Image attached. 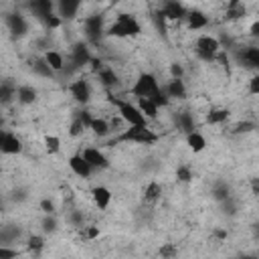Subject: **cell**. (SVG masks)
Segmentation results:
<instances>
[{"mask_svg": "<svg viewBox=\"0 0 259 259\" xmlns=\"http://www.w3.org/2000/svg\"><path fill=\"white\" fill-rule=\"evenodd\" d=\"M132 97H148V99H152L158 107H168L170 105V99H168V95L164 93V89H162V85H160V81L156 79V75L154 73H148V71H144V73H140L138 77H136V81H134V85L130 87V91H127Z\"/></svg>", "mask_w": 259, "mask_h": 259, "instance_id": "6da1fadb", "label": "cell"}, {"mask_svg": "<svg viewBox=\"0 0 259 259\" xmlns=\"http://www.w3.org/2000/svg\"><path fill=\"white\" fill-rule=\"evenodd\" d=\"M140 34H142L140 20L127 12H119L113 18V22L105 26V36H113V38H136Z\"/></svg>", "mask_w": 259, "mask_h": 259, "instance_id": "7a4b0ae2", "label": "cell"}, {"mask_svg": "<svg viewBox=\"0 0 259 259\" xmlns=\"http://www.w3.org/2000/svg\"><path fill=\"white\" fill-rule=\"evenodd\" d=\"M160 136L146 123V125H127L115 134V144H138V146H154Z\"/></svg>", "mask_w": 259, "mask_h": 259, "instance_id": "3957f363", "label": "cell"}, {"mask_svg": "<svg viewBox=\"0 0 259 259\" xmlns=\"http://www.w3.org/2000/svg\"><path fill=\"white\" fill-rule=\"evenodd\" d=\"M194 53L200 61H206V63H212L217 61V55L221 53V40L214 36V34H198L196 40H194Z\"/></svg>", "mask_w": 259, "mask_h": 259, "instance_id": "277c9868", "label": "cell"}, {"mask_svg": "<svg viewBox=\"0 0 259 259\" xmlns=\"http://www.w3.org/2000/svg\"><path fill=\"white\" fill-rule=\"evenodd\" d=\"M83 34L89 42H97L101 36H105V22L101 14H91L83 20Z\"/></svg>", "mask_w": 259, "mask_h": 259, "instance_id": "5b68a950", "label": "cell"}, {"mask_svg": "<svg viewBox=\"0 0 259 259\" xmlns=\"http://www.w3.org/2000/svg\"><path fill=\"white\" fill-rule=\"evenodd\" d=\"M69 93H71V97H73L77 103L87 105V103L91 101V97H93V89H91L89 79L77 77L75 81H71V83H69Z\"/></svg>", "mask_w": 259, "mask_h": 259, "instance_id": "8992f818", "label": "cell"}, {"mask_svg": "<svg viewBox=\"0 0 259 259\" xmlns=\"http://www.w3.org/2000/svg\"><path fill=\"white\" fill-rule=\"evenodd\" d=\"M20 152H22V140L14 132L0 127V154L2 156H16Z\"/></svg>", "mask_w": 259, "mask_h": 259, "instance_id": "52a82bcc", "label": "cell"}, {"mask_svg": "<svg viewBox=\"0 0 259 259\" xmlns=\"http://www.w3.org/2000/svg\"><path fill=\"white\" fill-rule=\"evenodd\" d=\"M83 6V0H55V14L65 20H75L79 10Z\"/></svg>", "mask_w": 259, "mask_h": 259, "instance_id": "ba28073f", "label": "cell"}, {"mask_svg": "<svg viewBox=\"0 0 259 259\" xmlns=\"http://www.w3.org/2000/svg\"><path fill=\"white\" fill-rule=\"evenodd\" d=\"M235 55H237V61H239L241 67H247V69H251L253 73L259 69V49H257L255 45L241 47V49L235 51Z\"/></svg>", "mask_w": 259, "mask_h": 259, "instance_id": "9c48e42d", "label": "cell"}, {"mask_svg": "<svg viewBox=\"0 0 259 259\" xmlns=\"http://www.w3.org/2000/svg\"><path fill=\"white\" fill-rule=\"evenodd\" d=\"M79 154L93 166V170H107V168L111 166V164H109V158H107L99 148H95V146H87V148H83Z\"/></svg>", "mask_w": 259, "mask_h": 259, "instance_id": "30bf717a", "label": "cell"}, {"mask_svg": "<svg viewBox=\"0 0 259 259\" xmlns=\"http://www.w3.org/2000/svg\"><path fill=\"white\" fill-rule=\"evenodd\" d=\"M95 75H97V79H99V83H101V87H103L105 91H113V89L119 87V83H121V79H119V75L115 73V69H113L111 65H105V63L95 71Z\"/></svg>", "mask_w": 259, "mask_h": 259, "instance_id": "8fae6325", "label": "cell"}, {"mask_svg": "<svg viewBox=\"0 0 259 259\" xmlns=\"http://www.w3.org/2000/svg\"><path fill=\"white\" fill-rule=\"evenodd\" d=\"M162 89L170 101H184L188 97V87H186L184 79H178V77H170V81L166 85H162Z\"/></svg>", "mask_w": 259, "mask_h": 259, "instance_id": "7c38bea8", "label": "cell"}, {"mask_svg": "<svg viewBox=\"0 0 259 259\" xmlns=\"http://www.w3.org/2000/svg\"><path fill=\"white\" fill-rule=\"evenodd\" d=\"M158 12L162 14L164 20H182L186 16L188 8L182 2H178V0H164Z\"/></svg>", "mask_w": 259, "mask_h": 259, "instance_id": "4fadbf2b", "label": "cell"}, {"mask_svg": "<svg viewBox=\"0 0 259 259\" xmlns=\"http://www.w3.org/2000/svg\"><path fill=\"white\" fill-rule=\"evenodd\" d=\"M67 164H69V170H71L77 178H83V180L91 178V176H93V172H95V170H93V166H91V164H89L81 154H73V156L69 158V162H67Z\"/></svg>", "mask_w": 259, "mask_h": 259, "instance_id": "5bb4252c", "label": "cell"}, {"mask_svg": "<svg viewBox=\"0 0 259 259\" xmlns=\"http://www.w3.org/2000/svg\"><path fill=\"white\" fill-rule=\"evenodd\" d=\"M111 198H113V192H111L107 186L97 184V186L91 188V200H93V204H95L99 210H107L109 204H111Z\"/></svg>", "mask_w": 259, "mask_h": 259, "instance_id": "9a60e30c", "label": "cell"}, {"mask_svg": "<svg viewBox=\"0 0 259 259\" xmlns=\"http://www.w3.org/2000/svg\"><path fill=\"white\" fill-rule=\"evenodd\" d=\"M6 26H8V30H10L16 38H20V36H24V34L28 32V20H26L24 14H18V12L6 16Z\"/></svg>", "mask_w": 259, "mask_h": 259, "instance_id": "2e32d148", "label": "cell"}, {"mask_svg": "<svg viewBox=\"0 0 259 259\" xmlns=\"http://www.w3.org/2000/svg\"><path fill=\"white\" fill-rule=\"evenodd\" d=\"M184 20H186L188 30H194V32L204 30V28L208 26V22H210L208 16H206L202 10H188L186 16H184Z\"/></svg>", "mask_w": 259, "mask_h": 259, "instance_id": "e0dca14e", "label": "cell"}, {"mask_svg": "<svg viewBox=\"0 0 259 259\" xmlns=\"http://www.w3.org/2000/svg\"><path fill=\"white\" fill-rule=\"evenodd\" d=\"M42 59L47 61V65L51 67V71H53L55 75H59V73H61V71H65V67H67V61H65V57H63V53H61V51L47 49V51L42 53Z\"/></svg>", "mask_w": 259, "mask_h": 259, "instance_id": "ac0fdd59", "label": "cell"}, {"mask_svg": "<svg viewBox=\"0 0 259 259\" xmlns=\"http://www.w3.org/2000/svg\"><path fill=\"white\" fill-rule=\"evenodd\" d=\"M91 53H89V47L85 45V42H79V45H75L73 49H71V65L73 67H85V65H89V61H91Z\"/></svg>", "mask_w": 259, "mask_h": 259, "instance_id": "d6986e66", "label": "cell"}, {"mask_svg": "<svg viewBox=\"0 0 259 259\" xmlns=\"http://www.w3.org/2000/svg\"><path fill=\"white\" fill-rule=\"evenodd\" d=\"M136 105H138V109L142 111V115H144L148 121H156V119L160 117V107H158L152 99H148V97H138V99H136Z\"/></svg>", "mask_w": 259, "mask_h": 259, "instance_id": "ffe728a7", "label": "cell"}, {"mask_svg": "<svg viewBox=\"0 0 259 259\" xmlns=\"http://www.w3.org/2000/svg\"><path fill=\"white\" fill-rule=\"evenodd\" d=\"M87 130H91V134L95 138H107V136H111V123H109V119H105L101 115H93Z\"/></svg>", "mask_w": 259, "mask_h": 259, "instance_id": "44dd1931", "label": "cell"}, {"mask_svg": "<svg viewBox=\"0 0 259 259\" xmlns=\"http://www.w3.org/2000/svg\"><path fill=\"white\" fill-rule=\"evenodd\" d=\"M20 237H22L20 227H16V225H2L0 227V243H4V245H16L20 241Z\"/></svg>", "mask_w": 259, "mask_h": 259, "instance_id": "7402d4cb", "label": "cell"}, {"mask_svg": "<svg viewBox=\"0 0 259 259\" xmlns=\"http://www.w3.org/2000/svg\"><path fill=\"white\" fill-rule=\"evenodd\" d=\"M16 101V83L12 79L0 81V105H10Z\"/></svg>", "mask_w": 259, "mask_h": 259, "instance_id": "603a6c76", "label": "cell"}, {"mask_svg": "<svg viewBox=\"0 0 259 259\" xmlns=\"http://www.w3.org/2000/svg\"><path fill=\"white\" fill-rule=\"evenodd\" d=\"M38 93L32 85H16V103L20 105H32L36 101Z\"/></svg>", "mask_w": 259, "mask_h": 259, "instance_id": "cb8c5ba5", "label": "cell"}, {"mask_svg": "<svg viewBox=\"0 0 259 259\" xmlns=\"http://www.w3.org/2000/svg\"><path fill=\"white\" fill-rule=\"evenodd\" d=\"M229 115H231V111H229L227 107H214V109H210V111L206 113L204 121L210 123V125H223V123L229 121Z\"/></svg>", "mask_w": 259, "mask_h": 259, "instance_id": "d4e9b609", "label": "cell"}, {"mask_svg": "<svg viewBox=\"0 0 259 259\" xmlns=\"http://www.w3.org/2000/svg\"><path fill=\"white\" fill-rule=\"evenodd\" d=\"M186 146H188L194 154H198V152H202V150L206 148V138H204L200 132H196V130L186 132Z\"/></svg>", "mask_w": 259, "mask_h": 259, "instance_id": "484cf974", "label": "cell"}, {"mask_svg": "<svg viewBox=\"0 0 259 259\" xmlns=\"http://www.w3.org/2000/svg\"><path fill=\"white\" fill-rule=\"evenodd\" d=\"M162 196V184L158 180H150L144 188V202H156Z\"/></svg>", "mask_w": 259, "mask_h": 259, "instance_id": "4316f807", "label": "cell"}, {"mask_svg": "<svg viewBox=\"0 0 259 259\" xmlns=\"http://www.w3.org/2000/svg\"><path fill=\"white\" fill-rule=\"evenodd\" d=\"M176 125H178L184 134L196 130V127H194V117H192L190 111H178V113H176Z\"/></svg>", "mask_w": 259, "mask_h": 259, "instance_id": "83f0119b", "label": "cell"}, {"mask_svg": "<svg viewBox=\"0 0 259 259\" xmlns=\"http://www.w3.org/2000/svg\"><path fill=\"white\" fill-rule=\"evenodd\" d=\"M32 73H36L38 77H55V73L51 71V67L47 65V61L42 57L32 61Z\"/></svg>", "mask_w": 259, "mask_h": 259, "instance_id": "f1b7e54d", "label": "cell"}, {"mask_svg": "<svg viewBox=\"0 0 259 259\" xmlns=\"http://www.w3.org/2000/svg\"><path fill=\"white\" fill-rule=\"evenodd\" d=\"M42 142H45V150H47L49 154H59V152H61V138H59V136L47 134Z\"/></svg>", "mask_w": 259, "mask_h": 259, "instance_id": "f546056e", "label": "cell"}, {"mask_svg": "<svg viewBox=\"0 0 259 259\" xmlns=\"http://www.w3.org/2000/svg\"><path fill=\"white\" fill-rule=\"evenodd\" d=\"M40 227H42V233L45 235H53V233H57L59 223H57L55 214H45V219L40 221Z\"/></svg>", "mask_w": 259, "mask_h": 259, "instance_id": "4dcf8cb0", "label": "cell"}, {"mask_svg": "<svg viewBox=\"0 0 259 259\" xmlns=\"http://www.w3.org/2000/svg\"><path fill=\"white\" fill-rule=\"evenodd\" d=\"M26 249H28L30 253H40V251L45 249V237H42V235H32V237H28Z\"/></svg>", "mask_w": 259, "mask_h": 259, "instance_id": "1f68e13d", "label": "cell"}, {"mask_svg": "<svg viewBox=\"0 0 259 259\" xmlns=\"http://www.w3.org/2000/svg\"><path fill=\"white\" fill-rule=\"evenodd\" d=\"M212 196H214V200L223 202V200H227V198L231 196V190H229V186H227L225 182H219V184H214V188H212Z\"/></svg>", "mask_w": 259, "mask_h": 259, "instance_id": "d6a6232c", "label": "cell"}, {"mask_svg": "<svg viewBox=\"0 0 259 259\" xmlns=\"http://www.w3.org/2000/svg\"><path fill=\"white\" fill-rule=\"evenodd\" d=\"M81 237H83V241H95L99 235H101V231H99V227L97 225H83L81 227Z\"/></svg>", "mask_w": 259, "mask_h": 259, "instance_id": "836d02e7", "label": "cell"}, {"mask_svg": "<svg viewBox=\"0 0 259 259\" xmlns=\"http://www.w3.org/2000/svg\"><path fill=\"white\" fill-rule=\"evenodd\" d=\"M176 178H178V182H190V180L194 178L192 168H190V166H186V164L178 166V168H176Z\"/></svg>", "mask_w": 259, "mask_h": 259, "instance_id": "e575fe53", "label": "cell"}, {"mask_svg": "<svg viewBox=\"0 0 259 259\" xmlns=\"http://www.w3.org/2000/svg\"><path fill=\"white\" fill-rule=\"evenodd\" d=\"M85 130H87V127H85V125L81 123V119L75 115V117H73V121H71V125H69V136H71V138H79Z\"/></svg>", "mask_w": 259, "mask_h": 259, "instance_id": "d590c367", "label": "cell"}, {"mask_svg": "<svg viewBox=\"0 0 259 259\" xmlns=\"http://www.w3.org/2000/svg\"><path fill=\"white\" fill-rule=\"evenodd\" d=\"M16 255H20V251H18L14 245H4V243H0V259H12V257H16Z\"/></svg>", "mask_w": 259, "mask_h": 259, "instance_id": "8d00e7d4", "label": "cell"}, {"mask_svg": "<svg viewBox=\"0 0 259 259\" xmlns=\"http://www.w3.org/2000/svg\"><path fill=\"white\" fill-rule=\"evenodd\" d=\"M255 130V121H239L235 127H233V132L235 134H249V132H253Z\"/></svg>", "mask_w": 259, "mask_h": 259, "instance_id": "74e56055", "label": "cell"}, {"mask_svg": "<svg viewBox=\"0 0 259 259\" xmlns=\"http://www.w3.org/2000/svg\"><path fill=\"white\" fill-rule=\"evenodd\" d=\"M38 206H40L42 214H55V210H57V206H55V202H53L51 198H42V200L38 202Z\"/></svg>", "mask_w": 259, "mask_h": 259, "instance_id": "f35d334b", "label": "cell"}, {"mask_svg": "<svg viewBox=\"0 0 259 259\" xmlns=\"http://www.w3.org/2000/svg\"><path fill=\"white\" fill-rule=\"evenodd\" d=\"M247 83H249V95H253V97H255V95H259V75H257V73H253V75L249 77V81H247Z\"/></svg>", "mask_w": 259, "mask_h": 259, "instance_id": "ab89813d", "label": "cell"}, {"mask_svg": "<svg viewBox=\"0 0 259 259\" xmlns=\"http://www.w3.org/2000/svg\"><path fill=\"white\" fill-rule=\"evenodd\" d=\"M69 225L71 227H83V214H81V210H71L69 212Z\"/></svg>", "mask_w": 259, "mask_h": 259, "instance_id": "60d3db41", "label": "cell"}, {"mask_svg": "<svg viewBox=\"0 0 259 259\" xmlns=\"http://www.w3.org/2000/svg\"><path fill=\"white\" fill-rule=\"evenodd\" d=\"M176 253H178V249H176L172 243H166V245L160 247V255H162V257H174Z\"/></svg>", "mask_w": 259, "mask_h": 259, "instance_id": "b9f144b4", "label": "cell"}, {"mask_svg": "<svg viewBox=\"0 0 259 259\" xmlns=\"http://www.w3.org/2000/svg\"><path fill=\"white\" fill-rule=\"evenodd\" d=\"M170 77L184 79V67H182L180 63H172V65H170Z\"/></svg>", "mask_w": 259, "mask_h": 259, "instance_id": "7bdbcfd3", "label": "cell"}, {"mask_svg": "<svg viewBox=\"0 0 259 259\" xmlns=\"http://www.w3.org/2000/svg\"><path fill=\"white\" fill-rule=\"evenodd\" d=\"M249 34H251L253 38L259 36V20H253V22H251V26H249Z\"/></svg>", "mask_w": 259, "mask_h": 259, "instance_id": "ee69618b", "label": "cell"}, {"mask_svg": "<svg viewBox=\"0 0 259 259\" xmlns=\"http://www.w3.org/2000/svg\"><path fill=\"white\" fill-rule=\"evenodd\" d=\"M214 237H217L219 241H225V239H227V231H223V229H219V231H214Z\"/></svg>", "mask_w": 259, "mask_h": 259, "instance_id": "f6af8a7d", "label": "cell"}, {"mask_svg": "<svg viewBox=\"0 0 259 259\" xmlns=\"http://www.w3.org/2000/svg\"><path fill=\"white\" fill-rule=\"evenodd\" d=\"M245 0H227V6H237V4H243Z\"/></svg>", "mask_w": 259, "mask_h": 259, "instance_id": "bcb514c9", "label": "cell"}, {"mask_svg": "<svg viewBox=\"0 0 259 259\" xmlns=\"http://www.w3.org/2000/svg\"><path fill=\"white\" fill-rule=\"evenodd\" d=\"M0 127H4V117L0 115Z\"/></svg>", "mask_w": 259, "mask_h": 259, "instance_id": "7dc6e473", "label": "cell"}]
</instances>
